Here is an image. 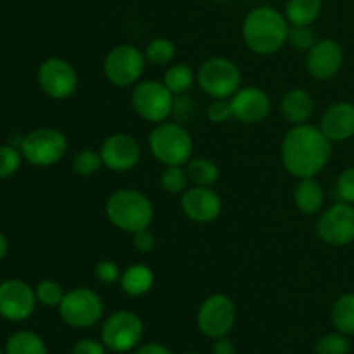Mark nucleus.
<instances>
[{
	"label": "nucleus",
	"instance_id": "39448f33",
	"mask_svg": "<svg viewBox=\"0 0 354 354\" xmlns=\"http://www.w3.org/2000/svg\"><path fill=\"white\" fill-rule=\"evenodd\" d=\"M197 82L203 92L213 99H230L241 88L242 75L239 66L230 59L213 57L201 64Z\"/></svg>",
	"mask_w": 354,
	"mask_h": 354
},
{
	"label": "nucleus",
	"instance_id": "c9c22d12",
	"mask_svg": "<svg viewBox=\"0 0 354 354\" xmlns=\"http://www.w3.org/2000/svg\"><path fill=\"white\" fill-rule=\"evenodd\" d=\"M337 194L342 203H354V168H348L341 173L337 180Z\"/></svg>",
	"mask_w": 354,
	"mask_h": 354
},
{
	"label": "nucleus",
	"instance_id": "473e14b6",
	"mask_svg": "<svg viewBox=\"0 0 354 354\" xmlns=\"http://www.w3.org/2000/svg\"><path fill=\"white\" fill-rule=\"evenodd\" d=\"M287 41H289L296 50L308 52L315 44H317V37H315V31L311 30V26H290Z\"/></svg>",
	"mask_w": 354,
	"mask_h": 354
},
{
	"label": "nucleus",
	"instance_id": "cd10ccee",
	"mask_svg": "<svg viewBox=\"0 0 354 354\" xmlns=\"http://www.w3.org/2000/svg\"><path fill=\"white\" fill-rule=\"evenodd\" d=\"M175 52L176 47L171 40H168V38H156V40H152L151 44L145 47L144 55L149 62H152V64L165 66L173 61Z\"/></svg>",
	"mask_w": 354,
	"mask_h": 354
},
{
	"label": "nucleus",
	"instance_id": "2f4dec72",
	"mask_svg": "<svg viewBox=\"0 0 354 354\" xmlns=\"http://www.w3.org/2000/svg\"><path fill=\"white\" fill-rule=\"evenodd\" d=\"M349 341L344 334H327L317 342L315 353L317 354H348L349 353Z\"/></svg>",
	"mask_w": 354,
	"mask_h": 354
},
{
	"label": "nucleus",
	"instance_id": "20e7f679",
	"mask_svg": "<svg viewBox=\"0 0 354 354\" xmlns=\"http://www.w3.org/2000/svg\"><path fill=\"white\" fill-rule=\"evenodd\" d=\"M154 158L165 166H182L190 161L194 142L189 131L178 123H158L149 137Z\"/></svg>",
	"mask_w": 354,
	"mask_h": 354
},
{
	"label": "nucleus",
	"instance_id": "9b49d317",
	"mask_svg": "<svg viewBox=\"0 0 354 354\" xmlns=\"http://www.w3.org/2000/svg\"><path fill=\"white\" fill-rule=\"evenodd\" d=\"M235 317L237 310L234 301L225 294H214L201 304L197 313V327L211 339L225 337L234 328Z\"/></svg>",
	"mask_w": 354,
	"mask_h": 354
},
{
	"label": "nucleus",
	"instance_id": "a18cd8bd",
	"mask_svg": "<svg viewBox=\"0 0 354 354\" xmlns=\"http://www.w3.org/2000/svg\"><path fill=\"white\" fill-rule=\"evenodd\" d=\"M0 354H6V353H2V351H0Z\"/></svg>",
	"mask_w": 354,
	"mask_h": 354
},
{
	"label": "nucleus",
	"instance_id": "1a4fd4ad",
	"mask_svg": "<svg viewBox=\"0 0 354 354\" xmlns=\"http://www.w3.org/2000/svg\"><path fill=\"white\" fill-rule=\"evenodd\" d=\"M21 152L33 166L57 165L68 151V138L54 128H38L21 140Z\"/></svg>",
	"mask_w": 354,
	"mask_h": 354
},
{
	"label": "nucleus",
	"instance_id": "a19ab883",
	"mask_svg": "<svg viewBox=\"0 0 354 354\" xmlns=\"http://www.w3.org/2000/svg\"><path fill=\"white\" fill-rule=\"evenodd\" d=\"M133 354H173L166 346L158 344V342H151V344H144L137 348Z\"/></svg>",
	"mask_w": 354,
	"mask_h": 354
},
{
	"label": "nucleus",
	"instance_id": "7c9ffc66",
	"mask_svg": "<svg viewBox=\"0 0 354 354\" xmlns=\"http://www.w3.org/2000/svg\"><path fill=\"white\" fill-rule=\"evenodd\" d=\"M35 296H37L38 303L44 304V306L59 308L62 297H64V290H62V287L59 286L57 282H54V280H44V282L38 283L37 289H35Z\"/></svg>",
	"mask_w": 354,
	"mask_h": 354
},
{
	"label": "nucleus",
	"instance_id": "ddd939ff",
	"mask_svg": "<svg viewBox=\"0 0 354 354\" xmlns=\"http://www.w3.org/2000/svg\"><path fill=\"white\" fill-rule=\"evenodd\" d=\"M38 83L52 99H68L78 88V75L68 61L52 57L38 69Z\"/></svg>",
	"mask_w": 354,
	"mask_h": 354
},
{
	"label": "nucleus",
	"instance_id": "423d86ee",
	"mask_svg": "<svg viewBox=\"0 0 354 354\" xmlns=\"http://www.w3.org/2000/svg\"><path fill=\"white\" fill-rule=\"evenodd\" d=\"M59 315L69 327L90 328L102 318L104 303L95 290L78 287L64 294L59 304Z\"/></svg>",
	"mask_w": 354,
	"mask_h": 354
},
{
	"label": "nucleus",
	"instance_id": "0eeeda50",
	"mask_svg": "<svg viewBox=\"0 0 354 354\" xmlns=\"http://www.w3.org/2000/svg\"><path fill=\"white\" fill-rule=\"evenodd\" d=\"M102 344L113 353H128L140 344L144 337V322L133 311H116L100 330Z\"/></svg>",
	"mask_w": 354,
	"mask_h": 354
},
{
	"label": "nucleus",
	"instance_id": "a211bd4d",
	"mask_svg": "<svg viewBox=\"0 0 354 354\" xmlns=\"http://www.w3.org/2000/svg\"><path fill=\"white\" fill-rule=\"evenodd\" d=\"M182 209L196 223H211L221 213V199L211 187L196 185L182 196Z\"/></svg>",
	"mask_w": 354,
	"mask_h": 354
},
{
	"label": "nucleus",
	"instance_id": "4468645a",
	"mask_svg": "<svg viewBox=\"0 0 354 354\" xmlns=\"http://www.w3.org/2000/svg\"><path fill=\"white\" fill-rule=\"evenodd\" d=\"M35 290L23 280L0 283V317L9 322H23L33 315L37 306Z\"/></svg>",
	"mask_w": 354,
	"mask_h": 354
},
{
	"label": "nucleus",
	"instance_id": "f03ea898",
	"mask_svg": "<svg viewBox=\"0 0 354 354\" xmlns=\"http://www.w3.org/2000/svg\"><path fill=\"white\" fill-rule=\"evenodd\" d=\"M289 21L286 14L268 6L256 7L242 24L244 44L258 55H272L287 44Z\"/></svg>",
	"mask_w": 354,
	"mask_h": 354
},
{
	"label": "nucleus",
	"instance_id": "aec40b11",
	"mask_svg": "<svg viewBox=\"0 0 354 354\" xmlns=\"http://www.w3.org/2000/svg\"><path fill=\"white\" fill-rule=\"evenodd\" d=\"M280 111H282L283 118L289 123H292L294 127L308 123L315 111L313 97L303 88L289 90V92L283 93L282 102H280Z\"/></svg>",
	"mask_w": 354,
	"mask_h": 354
},
{
	"label": "nucleus",
	"instance_id": "5701e85b",
	"mask_svg": "<svg viewBox=\"0 0 354 354\" xmlns=\"http://www.w3.org/2000/svg\"><path fill=\"white\" fill-rule=\"evenodd\" d=\"M322 12V0H287L286 17L290 26H311Z\"/></svg>",
	"mask_w": 354,
	"mask_h": 354
},
{
	"label": "nucleus",
	"instance_id": "72a5a7b5",
	"mask_svg": "<svg viewBox=\"0 0 354 354\" xmlns=\"http://www.w3.org/2000/svg\"><path fill=\"white\" fill-rule=\"evenodd\" d=\"M21 156L12 145H0V178H9L17 171Z\"/></svg>",
	"mask_w": 354,
	"mask_h": 354
},
{
	"label": "nucleus",
	"instance_id": "b1692460",
	"mask_svg": "<svg viewBox=\"0 0 354 354\" xmlns=\"http://www.w3.org/2000/svg\"><path fill=\"white\" fill-rule=\"evenodd\" d=\"M6 354H47V346L35 332L19 330L7 341Z\"/></svg>",
	"mask_w": 354,
	"mask_h": 354
},
{
	"label": "nucleus",
	"instance_id": "412c9836",
	"mask_svg": "<svg viewBox=\"0 0 354 354\" xmlns=\"http://www.w3.org/2000/svg\"><path fill=\"white\" fill-rule=\"evenodd\" d=\"M324 187L320 182L311 176V178H301L294 192V203H296L297 209L304 214H315L317 211L322 209L324 206Z\"/></svg>",
	"mask_w": 354,
	"mask_h": 354
},
{
	"label": "nucleus",
	"instance_id": "6ab92c4d",
	"mask_svg": "<svg viewBox=\"0 0 354 354\" xmlns=\"http://www.w3.org/2000/svg\"><path fill=\"white\" fill-rule=\"evenodd\" d=\"M320 130L330 142L348 140L354 135V104H332L320 120Z\"/></svg>",
	"mask_w": 354,
	"mask_h": 354
},
{
	"label": "nucleus",
	"instance_id": "f257e3e1",
	"mask_svg": "<svg viewBox=\"0 0 354 354\" xmlns=\"http://www.w3.org/2000/svg\"><path fill=\"white\" fill-rule=\"evenodd\" d=\"M332 154L330 140L313 124H296L282 142V165L296 178L317 176Z\"/></svg>",
	"mask_w": 354,
	"mask_h": 354
},
{
	"label": "nucleus",
	"instance_id": "2eb2a0df",
	"mask_svg": "<svg viewBox=\"0 0 354 354\" xmlns=\"http://www.w3.org/2000/svg\"><path fill=\"white\" fill-rule=\"evenodd\" d=\"M142 149L137 138L128 133H114L100 147L102 165L113 171H128L140 161Z\"/></svg>",
	"mask_w": 354,
	"mask_h": 354
},
{
	"label": "nucleus",
	"instance_id": "6e6552de",
	"mask_svg": "<svg viewBox=\"0 0 354 354\" xmlns=\"http://www.w3.org/2000/svg\"><path fill=\"white\" fill-rule=\"evenodd\" d=\"M131 104L140 118L151 123H162L173 113L175 95L165 82L145 80L137 83L131 93Z\"/></svg>",
	"mask_w": 354,
	"mask_h": 354
},
{
	"label": "nucleus",
	"instance_id": "4c0bfd02",
	"mask_svg": "<svg viewBox=\"0 0 354 354\" xmlns=\"http://www.w3.org/2000/svg\"><path fill=\"white\" fill-rule=\"evenodd\" d=\"M131 235H133V245L138 252H142V254H147V252L154 251L156 239H154V235L149 232V228L138 230Z\"/></svg>",
	"mask_w": 354,
	"mask_h": 354
},
{
	"label": "nucleus",
	"instance_id": "58836bf2",
	"mask_svg": "<svg viewBox=\"0 0 354 354\" xmlns=\"http://www.w3.org/2000/svg\"><path fill=\"white\" fill-rule=\"evenodd\" d=\"M107 348L102 342H97L93 339H82L73 346L71 354H106Z\"/></svg>",
	"mask_w": 354,
	"mask_h": 354
},
{
	"label": "nucleus",
	"instance_id": "bb28decb",
	"mask_svg": "<svg viewBox=\"0 0 354 354\" xmlns=\"http://www.w3.org/2000/svg\"><path fill=\"white\" fill-rule=\"evenodd\" d=\"M194 80H196V75H194L192 68L180 62V64L169 66L162 82L173 95H183L194 85Z\"/></svg>",
	"mask_w": 354,
	"mask_h": 354
},
{
	"label": "nucleus",
	"instance_id": "c85d7f7f",
	"mask_svg": "<svg viewBox=\"0 0 354 354\" xmlns=\"http://www.w3.org/2000/svg\"><path fill=\"white\" fill-rule=\"evenodd\" d=\"M189 173L182 166H166L161 175V187L168 194H183L189 187Z\"/></svg>",
	"mask_w": 354,
	"mask_h": 354
},
{
	"label": "nucleus",
	"instance_id": "9d476101",
	"mask_svg": "<svg viewBox=\"0 0 354 354\" xmlns=\"http://www.w3.org/2000/svg\"><path fill=\"white\" fill-rule=\"evenodd\" d=\"M144 52L133 45H118L104 59V75L113 85L128 86L140 80L145 68Z\"/></svg>",
	"mask_w": 354,
	"mask_h": 354
},
{
	"label": "nucleus",
	"instance_id": "c03bdc74",
	"mask_svg": "<svg viewBox=\"0 0 354 354\" xmlns=\"http://www.w3.org/2000/svg\"><path fill=\"white\" fill-rule=\"evenodd\" d=\"M187 354H201V353H187Z\"/></svg>",
	"mask_w": 354,
	"mask_h": 354
},
{
	"label": "nucleus",
	"instance_id": "f3484780",
	"mask_svg": "<svg viewBox=\"0 0 354 354\" xmlns=\"http://www.w3.org/2000/svg\"><path fill=\"white\" fill-rule=\"evenodd\" d=\"M342 61H344V52L341 45L335 40L325 38V40H317V44L308 50L306 68L313 78L325 82L337 75Z\"/></svg>",
	"mask_w": 354,
	"mask_h": 354
},
{
	"label": "nucleus",
	"instance_id": "79ce46f5",
	"mask_svg": "<svg viewBox=\"0 0 354 354\" xmlns=\"http://www.w3.org/2000/svg\"><path fill=\"white\" fill-rule=\"evenodd\" d=\"M7 251H9V244H7V239L0 234V261L6 258Z\"/></svg>",
	"mask_w": 354,
	"mask_h": 354
},
{
	"label": "nucleus",
	"instance_id": "7ed1b4c3",
	"mask_svg": "<svg viewBox=\"0 0 354 354\" xmlns=\"http://www.w3.org/2000/svg\"><path fill=\"white\" fill-rule=\"evenodd\" d=\"M106 216L120 230L135 234L149 228L154 218V207L151 199L140 190L121 189L107 199Z\"/></svg>",
	"mask_w": 354,
	"mask_h": 354
},
{
	"label": "nucleus",
	"instance_id": "a878e982",
	"mask_svg": "<svg viewBox=\"0 0 354 354\" xmlns=\"http://www.w3.org/2000/svg\"><path fill=\"white\" fill-rule=\"evenodd\" d=\"M187 173H189V178L201 187L214 185L218 182V176H220L216 162L206 158L190 159L187 162Z\"/></svg>",
	"mask_w": 354,
	"mask_h": 354
},
{
	"label": "nucleus",
	"instance_id": "4be33fe9",
	"mask_svg": "<svg viewBox=\"0 0 354 354\" xmlns=\"http://www.w3.org/2000/svg\"><path fill=\"white\" fill-rule=\"evenodd\" d=\"M120 283L128 296H144L154 286V273L145 265H131L121 273Z\"/></svg>",
	"mask_w": 354,
	"mask_h": 354
},
{
	"label": "nucleus",
	"instance_id": "c756f323",
	"mask_svg": "<svg viewBox=\"0 0 354 354\" xmlns=\"http://www.w3.org/2000/svg\"><path fill=\"white\" fill-rule=\"evenodd\" d=\"M100 166H104L100 152L92 151V149H83V151L76 152V156L73 158V169L80 176H92L93 173L99 171Z\"/></svg>",
	"mask_w": 354,
	"mask_h": 354
},
{
	"label": "nucleus",
	"instance_id": "dca6fc26",
	"mask_svg": "<svg viewBox=\"0 0 354 354\" xmlns=\"http://www.w3.org/2000/svg\"><path fill=\"white\" fill-rule=\"evenodd\" d=\"M232 111L234 118L248 124H258L268 118L272 111V102L266 95L265 90L258 86H244L239 88L234 95L230 97Z\"/></svg>",
	"mask_w": 354,
	"mask_h": 354
},
{
	"label": "nucleus",
	"instance_id": "f704fd0d",
	"mask_svg": "<svg viewBox=\"0 0 354 354\" xmlns=\"http://www.w3.org/2000/svg\"><path fill=\"white\" fill-rule=\"evenodd\" d=\"M207 118L213 123H227L230 118H234V111H232L230 100L227 99H216L207 109Z\"/></svg>",
	"mask_w": 354,
	"mask_h": 354
},
{
	"label": "nucleus",
	"instance_id": "f8f14e48",
	"mask_svg": "<svg viewBox=\"0 0 354 354\" xmlns=\"http://www.w3.org/2000/svg\"><path fill=\"white\" fill-rule=\"evenodd\" d=\"M317 235L325 244L348 245L354 242V207L349 203H339L325 211L317 221Z\"/></svg>",
	"mask_w": 354,
	"mask_h": 354
},
{
	"label": "nucleus",
	"instance_id": "e433bc0d",
	"mask_svg": "<svg viewBox=\"0 0 354 354\" xmlns=\"http://www.w3.org/2000/svg\"><path fill=\"white\" fill-rule=\"evenodd\" d=\"M95 275L102 283H116L121 280L120 268H118L116 263L109 261V259H102V261L97 263Z\"/></svg>",
	"mask_w": 354,
	"mask_h": 354
},
{
	"label": "nucleus",
	"instance_id": "393cba45",
	"mask_svg": "<svg viewBox=\"0 0 354 354\" xmlns=\"http://www.w3.org/2000/svg\"><path fill=\"white\" fill-rule=\"evenodd\" d=\"M332 324L341 334H354V294H344L334 303L330 311Z\"/></svg>",
	"mask_w": 354,
	"mask_h": 354
},
{
	"label": "nucleus",
	"instance_id": "37998d69",
	"mask_svg": "<svg viewBox=\"0 0 354 354\" xmlns=\"http://www.w3.org/2000/svg\"><path fill=\"white\" fill-rule=\"evenodd\" d=\"M214 2H230V0H214Z\"/></svg>",
	"mask_w": 354,
	"mask_h": 354
},
{
	"label": "nucleus",
	"instance_id": "ea45409f",
	"mask_svg": "<svg viewBox=\"0 0 354 354\" xmlns=\"http://www.w3.org/2000/svg\"><path fill=\"white\" fill-rule=\"evenodd\" d=\"M213 354H237L235 344L227 337H218L214 339Z\"/></svg>",
	"mask_w": 354,
	"mask_h": 354
}]
</instances>
